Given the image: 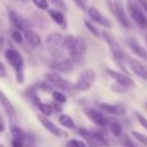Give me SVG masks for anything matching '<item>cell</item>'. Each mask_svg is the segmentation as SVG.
Listing matches in <instances>:
<instances>
[{"instance_id": "obj_8", "label": "cell", "mask_w": 147, "mask_h": 147, "mask_svg": "<svg viewBox=\"0 0 147 147\" xmlns=\"http://www.w3.org/2000/svg\"><path fill=\"white\" fill-rule=\"evenodd\" d=\"M84 111V115L90 120L93 124H96L97 127H106L109 124V117L105 115V112L102 110H99L98 107L94 109V107H85L83 110Z\"/></svg>"}, {"instance_id": "obj_11", "label": "cell", "mask_w": 147, "mask_h": 147, "mask_svg": "<svg viewBox=\"0 0 147 147\" xmlns=\"http://www.w3.org/2000/svg\"><path fill=\"white\" fill-rule=\"evenodd\" d=\"M8 17H9V21H10L12 27L16 28V30H20V31H23V32H25L26 30L30 28L31 23L28 22L25 17H22L20 13L16 12V10L9 9V12H8Z\"/></svg>"}, {"instance_id": "obj_14", "label": "cell", "mask_w": 147, "mask_h": 147, "mask_svg": "<svg viewBox=\"0 0 147 147\" xmlns=\"http://www.w3.org/2000/svg\"><path fill=\"white\" fill-rule=\"evenodd\" d=\"M38 120L51 134L56 136V137H63V136H66V133H65L59 127H57L48 116H44V115H41V114H38Z\"/></svg>"}, {"instance_id": "obj_43", "label": "cell", "mask_w": 147, "mask_h": 147, "mask_svg": "<svg viewBox=\"0 0 147 147\" xmlns=\"http://www.w3.org/2000/svg\"><path fill=\"white\" fill-rule=\"evenodd\" d=\"M145 41H146V47H147V35L145 36Z\"/></svg>"}, {"instance_id": "obj_2", "label": "cell", "mask_w": 147, "mask_h": 147, "mask_svg": "<svg viewBox=\"0 0 147 147\" xmlns=\"http://www.w3.org/2000/svg\"><path fill=\"white\" fill-rule=\"evenodd\" d=\"M45 45L53 59L66 57V49L63 45V36L59 32H51L45 38Z\"/></svg>"}, {"instance_id": "obj_26", "label": "cell", "mask_w": 147, "mask_h": 147, "mask_svg": "<svg viewBox=\"0 0 147 147\" xmlns=\"http://www.w3.org/2000/svg\"><path fill=\"white\" fill-rule=\"evenodd\" d=\"M36 107H38L39 112H40L41 115H44V116H51L52 114H53V107H52V103H45V102H39L38 105H36Z\"/></svg>"}, {"instance_id": "obj_1", "label": "cell", "mask_w": 147, "mask_h": 147, "mask_svg": "<svg viewBox=\"0 0 147 147\" xmlns=\"http://www.w3.org/2000/svg\"><path fill=\"white\" fill-rule=\"evenodd\" d=\"M4 57L5 61L9 63V66L12 67V70L14 71L16 75V81L18 84L22 85L25 83V72H23V69H25V59H23L22 54L20 53V51H17L16 48H7L4 51Z\"/></svg>"}, {"instance_id": "obj_38", "label": "cell", "mask_w": 147, "mask_h": 147, "mask_svg": "<svg viewBox=\"0 0 147 147\" xmlns=\"http://www.w3.org/2000/svg\"><path fill=\"white\" fill-rule=\"evenodd\" d=\"M8 76V70H7V66L0 61V79H5Z\"/></svg>"}, {"instance_id": "obj_44", "label": "cell", "mask_w": 147, "mask_h": 147, "mask_svg": "<svg viewBox=\"0 0 147 147\" xmlns=\"http://www.w3.org/2000/svg\"><path fill=\"white\" fill-rule=\"evenodd\" d=\"M0 147H4V145H1V143H0Z\"/></svg>"}, {"instance_id": "obj_32", "label": "cell", "mask_w": 147, "mask_h": 147, "mask_svg": "<svg viewBox=\"0 0 147 147\" xmlns=\"http://www.w3.org/2000/svg\"><path fill=\"white\" fill-rule=\"evenodd\" d=\"M36 8L40 10H48L49 9V1L48 0H31Z\"/></svg>"}, {"instance_id": "obj_9", "label": "cell", "mask_w": 147, "mask_h": 147, "mask_svg": "<svg viewBox=\"0 0 147 147\" xmlns=\"http://www.w3.org/2000/svg\"><path fill=\"white\" fill-rule=\"evenodd\" d=\"M109 4H110L111 10L114 12L115 17L117 18V21H119L125 28H132V22H130V20L128 18V14H127V12H125V8H124V5H123L121 0H114L112 3L109 1Z\"/></svg>"}, {"instance_id": "obj_45", "label": "cell", "mask_w": 147, "mask_h": 147, "mask_svg": "<svg viewBox=\"0 0 147 147\" xmlns=\"http://www.w3.org/2000/svg\"><path fill=\"white\" fill-rule=\"evenodd\" d=\"M146 107H147V102H146Z\"/></svg>"}, {"instance_id": "obj_16", "label": "cell", "mask_w": 147, "mask_h": 147, "mask_svg": "<svg viewBox=\"0 0 147 147\" xmlns=\"http://www.w3.org/2000/svg\"><path fill=\"white\" fill-rule=\"evenodd\" d=\"M74 65H75V62L70 57H63V58H59V59H54L53 69L56 72L67 75V74H70L74 70Z\"/></svg>"}, {"instance_id": "obj_41", "label": "cell", "mask_w": 147, "mask_h": 147, "mask_svg": "<svg viewBox=\"0 0 147 147\" xmlns=\"http://www.w3.org/2000/svg\"><path fill=\"white\" fill-rule=\"evenodd\" d=\"M14 1H17V3H26L27 0H14Z\"/></svg>"}, {"instance_id": "obj_4", "label": "cell", "mask_w": 147, "mask_h": 147, "mask_svg": "<svg viewBox=\"0 0 147 147\" xmlns=\"http://www.w3.org/2000/svg\"><path fill=\"white\" fill-rule=\"evenodd\" d=\"M101 36L102 39H103L105 41H106L107 47H109L110 52H111V54L114 56V58L116 59V62H119V63H121V61H125V53L124 51H123V48L120 47L119 41L115 39V36L112 35L110 31L107 30H103L101 32Z\"/></svg>"}, {"instance_id": "obj_27", "label": "cell", "mask_w": 147, "mask_h": 147, "mask_svg": "<svg viewBox=\"0 0 147 147\" xmlns=\"http://www.w3.org/2000/svg\"><path fill=\"white\" fill-rule=\"evenodd\" d=\"M107 125H109V128H110V132H111L115 137H120V136L123 134V127L117 120H111V121H109Z\"/></svg>"}, {"instance_id": "obj_13", "label": "cell", "mask_w": 147, "mask_h": 147, "mask_svg": "<svg viewBox=\"0 0 147 147\" xmlns=\"http://www.w3.org/2000/svg\"><path fill=\"white\" fill-rule=\"evenodd\" d=\"M125 62H127L129 70L136 76L147 81V69L143 66V63H141L137 58H133V57H125Z\"/></svg>"}, {"instance_id": "obj_5", "label": "cell", "mask_w": 147, "mask_h": 147, "mask_svg": "<svg viewBox=\"0 0 147 147\" xmlns=\"http://www.w3.org/2000/svg\"><path fill=\"white\" fill-rule=\"evenodd\" d=\"M45 80L51 84L53 88L59 89V90L65 92V93H72L75 89V84H71L69 80H66L65 78H62L61 74L53 71V72H47L45 74Z\"/></svg>"}, {"instance_id": "obj_10", "label": "cell", "mask_w": 147, "mask_h": 147, "mask_svg": "<svg viewBox=\"0 0 147 147\" xmlns=\"http://www.w3.org/2000/svg\"><path fill=\"white\" fill-rule=\"evenodd\" d=\"M106 72L109 74V76L115 81V83L120 84V85L125 86V88H136V83L128 74H123L116 70H111V69H106Z\"/></svg>"}, {"instance_id": "obj_28", "label": "cell", "mask_w": 147, "mask_h": 147, "mask_svg": "<svg viewBox=\"0 0 147 147\" xmlns=\"http://www.w3.org/2000/svg\"><path fill=\"white\" fill-rule=\"evenodd\" d=\"M84 25H85V27L88 28L89 31H90V34L92 35H94L96 38H98V39H101L102 36H101V32H99V30L97 28V26L94 25L92 21H89V20H84Z\"/></svg>"}, {"instance_id": "obj_42", "label": "cell", "mask_w": 147, "mask_h": 147, "mask_svg": "<svg viewBox=\"0 0 147 147\" xmlns=\"http://www.w3.org/2000/svg\"><path fill=\"white\" fill-rule=\"evenodd\" d=\"M88 147H99V146H97V145H88Z\"/></svg>"}, {"instance_id": "obj_12", "label": "cell", "mask_w": 147, "mask_h": 147, "mask_svg": "<svg viewBox=\"0 0 147 147\" xmlns=\"http://www.w3.org/2000/svg\"><path fill=\"white\" fill-rule=\"evenodd\" d=\"M97 107L105 112L114 116H123L127 112L124 105L121 103H107V102H97Z\"/></svg>"}, {"instance_id": "obj_31", "label": "cell", "mask_w": 147, "mask_h": 147, "mask_svg": "<svg viewBox=\"0 0 147 147\" xmlns=\"http://www.w3.org/2000/svg\"><path fill=\"white\" fill-rule=\"evenodd\" d=\"M66 147H88L85 142H83V141L80 140H76V138H71V140H69L66 142Z\"/></svg>"}, {"instance_id": "obj_39", "label": "cell", "mask_w": 147, "mask_h": 147, "mask_svg": "<svg viewBox=\"0 0 147 147\" xmlns=\"http://www.w3.org/2000/svg\"><path fill=\"white\" fill-rule=\"evenodd\" d=\"M7 129V124H5V120L3 117V115L0 114V133H4Z\"/></svg>"}, {"instance_id": "obj_36", "label": "cell", "mask_w": 147, "mask_h": 147, "mask_svg": "<svg viewBox=\"0 0 147 147\" xmlns=\"http://www.w3.org/2000/svg\"><path fill=\"white\" fill-rule=\"evenodd\" d=\"M74 3L76 4V7L80 8L83 12H86L88 7H86V0H74Z\"/></svg>"}, {"instance_id": "obj_30", "label": "cell", "mask_w": 147, "mask_h": 147, "mask_svg": "<svg viewBox=\"0 0 147 147\" xmlns=\"http://www.w3.org/2000/svg\"><path fill=\"white\" fill-rule=\"evenodd\" d=\"M120 137H121V146H123V147H137L136 142L129 137V136L121 134Z\"/></svg>"}, {"instance_id": "obj_35", "label": "cell", "mask_w": 147, "mask_h": 147, "mask_svg": "<svg viewBox=\"0 0 147 147\" xmlns=\"http://www.w3.org/2000/svg\"><path fill=\"white\" fill-rule=\"evenodd\" d=\"M48 1H51L53 5H56L58 9L61 10H66L67 9V5L66 3H65V0H48Z\"/></svg>"}, {"instance_id": "obj_37", "label": "cell", "mask_w": 147, "mask_h": 147, "mask_svg": "<svg viewBox=\"0 0 147 147\" xmlns=\"http://www.w3.org/2000/svg\"><path fill=\"white\" fill-rule=\"evenodd\" d=\"M111 88H112V90H114V92H119V93H124V92L128 90V88H125V86L120 85V84H117V83H114V84H112Z\"/></svg>"}, {"instance_id": "obj_19", "label": "cell", "mask_w": 147, "mask_h": 147, "mask_svg": "<svg viewBox=\"0 0 147 147\" xmlns=\"http://www.w3.org/2000/svg\"><path fill=\"white\" fill-rule=\"evenodd\" d=\"M23 38H25L26 43H27L31 48H38V47L41 45V36L39 35L36 31L31 30V28H28V30L25 31Z\"/></svg>"}, {"instance_id": "obj_25", "label": "cell", "mask_w": 147, "mask_h": 147, "mask_svg": "<svg viewBox=\"0 0 147 147\" xmlns=\"http://www.w3.org/2000/svg\"><path fill=\"white\" fill-rule=\"evenodd\" d=\"M52 98H53L54 102H57V103H59V105H63L69 101L67 94L65 93V92L59 90V89H56V90L52 92Z\"/></svg>"}, {"instance_id": "obj_3", "label": "cell", "mask_w": 147, "mask_h": 147, "mask_svg": "<svg viewBox=\"0 0 147 147\" xmlns=\"http://www.w3.org/2000/svg\"><path fill=\"white\" fill-rule=\"evenodd\" d=\"M128 12L134 23L140 28L147 31V16L143 8L140 5L137 0H128Z\"/></svg>"}, {"instance_id": "obj_21", "label": "cell", "mask_w": 147, "mask_h": 147, "mask_svg": "<svg viewBox=\"0 0 147 147\" xmlns=\"http://www.w3.org/2000/svg\"><path fill=\"white\" fill-rule=\"evenodd\" d=\"M127 43H128L129 49L136 54V56L141 57V58H143V59H147V51L138 43L137 40H134V39H128Z\"/></svg>"}, {"instance_id": "obj_23", "label": "cell", "mask_w": 147, "mask_h": 147, "mask_svg": "<svg viewBox=\"0 0 147 147\" xmlns=\"http://www.w3.org/2000/svg\"><path fill=\"white\" fill-rule=\"evenodd\" d=\"M25 96H26V98H27L28 101H30L31 103L34 105V106H36V105L40 102V98H39V93H38V88H36L35 85L28 86V88L25 90Z\"/></svg>"}, {"instance_id": "obj_15", "label": "cell", "mask_w": 147, "mask_h": 147, "mask_svg": "<svg viewBox=\"0 0 147 147\" xmlns=\"http://www.w3.org/2000/svg\"><path fill=\"white\" fill-rule=\"evenodd\" d=\"M86 12H88V16L90 17V20L93 21L94 23L101 25V26H103V27H106V28H111L112 27L111 21H110L107 17H105V16L102 14V13L99 12L96 7H89L88 9H86Z\"/></svg>"}, {"instance_id": "obj_34", "label": "cell", "mask_w": 147, "mask_h": 147, "mask_svg": "<svg viewBox=\"0 0 147 147\" xmlns=\"http://www.w3.org/2000/svg\"><path fill=\"white\" fill-rule=\"evenodd\" d=\"M134 115H136V119H137V121L140 123V124L142 125V127H143V128H145V129L147 130V119H146V117L143 116L142 114H140V112H137V111L134 112Z\"/></svg>"}, {"instance_id": "obj_29", "label": "cell", "mask_w": 147, "mask_h": 147, "mask_svg": "<svg viewBox=\"0 0 147 147\" xmlns=\"http://www.w3.org/2000/svg\"><path fill=\"white\" fill-rule=\"evenodd\" d=\"M10 39H12L16 44H18V45H21V44L23 43V40H25V38H23V35H22V31L16 30V28H12V31H10Z\"/></svg>"}, {"instance_id": "obj_7", "label": "cell", "mask_w": 147, "mask_h": 147, "mask_svg": "<svg viewBox=\"0 0 147 147\" xmlns=\"http://www.w3.org/2000/svg\"><path fill=\"white\" fill-rule=\"evenodd\" d=\"M78 133L86 141L88 145H97L99 147H109V141L105 136H102L98 132H92V130H86V129H78Z\"/></svg>"}, {"instance_id": "obj_17", "label": "cell", "mask_w": 147, "mask_h": 147, "mask_svg": "<svg viewBox=\"0 0 147 147\" xmlns=\"http://www.w3.org/2000/svg\"><path fill=\"white\" fill-rule=\"evenodd\" d=\"M85 53H86V43H85V40H84L83 38H76L75 49H74L71 59L75 62V63H80V62H83Z\"/></svg>"}, {"instance_id": "obj_6", "label": "cell", "mask_w": 147, "mask_h": 147, "mask_svg": "<svg viewBox=\"0 0 147 147\" xmlns=\"http://www.w3.org/2000/svg\"><path fill=\"white\" fill-rule=\"evenodd\" d=\"M94 80H96V71L93 69L86 67V69L81 70L75 83L76 92H88L93 85Z\"/></svg>"}, {"instance_id": "obj_33", "label": "cell", "mask_w": 147, "mask_h": 147, "mask_svg": "<svg viewBox=\"0 0 147 147\" xmlns=\"http://www.w3.org/2000/svg\"><path fill=\"white\" fill-rule=\"evenodd\" d=\"M132 136L138 141V142H141L142 145L147 146V136L142 134V133H140V132H137V130H133V132H132Z\"/></svg>"}, {"instance_id": "obj_22", "label": "cell", "mask_w": 147, "mask_h": 147, "mask_svg": "<svg viewBox=\"0 0 147 147\" xmlns=\"http://www.w3.org/2000/svg\"><path fill=\"white\" fill-rule=\"evenodd\" d=\"M58 123L61 124V127L66 128V129H71V130L78 129V128H76L75 121H74V119L67 114H61L59 115L58 116Z\"/></svg>"}, {"instance_id": "obj_24", "label": "cell", "mask_w": 147, "mask_h": 147, "mask_svg": "<svg viewBox=\"0 0 147 147\" xmlns=\"http://www.w3.org/2000/svg\"><path fill=\"white\" fill-rule=\"evenodd\" d=\"M10 137H12V140L26 141V132L17 125H12L10 127Z\"/></svg>"}, {"instance_id": "obj_20", "label": "cell", "mask_w": 147, "mask_h": 147, "mask_svg": "<svg viewBox=\"0 0 147 147\" xmlns=\"http://www.w3.org/2000/svg\"><path fill=\"white\" fill-rule=\"evenodd\" d=\"M48 14L61 28H67V20L61 9H48Z\"/></svg>"}, {"instance_id": "obj_40", "label": "cell", "mask_w": 147, "mask_h": 147, "mask_svg": "<svg viewBox=\"0 0 147 147\" xmlns=\"http://www.w3.org/2000/svg\"><path fill=\"white\" fill-rule=\"evenodd\" d=\"M3 44H4V38H3V36H0V48L3 47Z\"/></svg>"}, {"instance_id": "obj_18", "label": "cell", "mask_w": 147, "mask_h": 147, "mask_svg": "<svg viewBox=\"0 0 147 147\" xmlns=\"http://www.w3.org/2000/svg\"><path fill=\"white\" fill-rule=\"evenodd\" d=\"M0 106H1L3 111L7 114V116L9 117V119L14 120V117H16V107H14V105H13V102L8 98L7 94H5L1 89H0Z\"/></svg>"}]
</instances>
